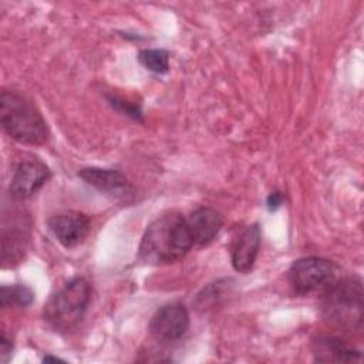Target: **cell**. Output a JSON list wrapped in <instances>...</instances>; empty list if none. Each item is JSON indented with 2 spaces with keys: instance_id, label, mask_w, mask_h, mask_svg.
Segmentation results:
<instances>
[{
  "instance_id": "6da1fadb",
  "label": "cell",
  "mask_w": 364,
  "mask_h": 364,
  "mask_svg": "<svg viewBox=\"0 0 364 364\" xmlns=\"http://www.w3.org/2000/svg\"><path fill=\"white\" fill-rule=\"evenodd\" d=\"M192 245L186 218L171 212L149 223L141 239L138 255L148 264H166L182 259Z\"/></svg>"
},
{
  "instance_id": "7a4b0ae2",
  "label": "cell",
  "mask_w": 364,
  "mask_h": 364,
  "mask_svg": "<svg viewBox=\"0 0 364 364\" xmlns=\"http://www.w3.org/2000/svg\"><path fill=\"white\" fill-rule=\"evenodd\" d=\"M0 121L6 134L21 144L40 145L47 139L46 121L38 109L14 91L0 95Z\"/></svg>"
},
{
  "instance_id": "3957f363",
  "label": "cell",
  "mask_w": 364,
  "mask_h": 364,
  "mask_svg": "<svg viewBox=\"0 0 364 364\" xmlns=\"http://www.w3.org/2000/svg\"><path fill=\"white\" fill-rule=\"evenodd\" d=\"M324 318L344 330H360L363 324V283L357 276L338 279L324 294Z\"/></svg>"
},
{
  "instance_id": "277c9868",
  "label": "cell",
  "mask_w": 364,
  "mask_h": 364,
  "mask_svg": "<svg viewBox=\"0 0 364 364\" xmlns=\"http://www.w3.org/2000/svg\"><path fill=\"white\" fill-rule=\"evenodd\" d=\"M90 300V283L84 277H74L48 299L44 320L57 331L73 330L82 320Z\"/></svg>"
},
{
  "instance_id": "5b68a950",
  "label": "cell",
  "mask_w": 364,
  "mask_h": 364,
  "mask_svg": "<svg viewBox=\"0 0 364 364\" xmlns=\"http://www.w3.org/2000/svg\"><path fill=\"white\" fill-rule=\"evenodd\" d=\"M336 263L323 257H303L296 260L289 269V283L296 294H324L338 279Z\"/></svg>"
},
{
  "instance_id": "8992f818",
  "label": "cell",
  "mask_w": 364,
  "mask_h": 364,
  "mask_svg": "<svg viewBox=\"0 0 364 364\" xmlns=\"http://www.w3.org/2000/svg\"><path fill=\"white\" fill-rule=\"evenodd\" d=\"M48 228L64 247H74L84 242L90 233L91 222L85 213L67 210L51 216Z\"/></svg>"
},
{
  "instance_id": "52a82bcc",
  "label": "cell",
  "mask_w": 364,
  "mask_h": 364,
  "mask_svg": "<svg viewBox=\"0 0 364 364\" xmlns=\"http://www.w3.org/2000/svg\"><path fill=\"white\" fill-rule=\"evenodd\" d=\"M50 169L40 161L20 162L11 176L10 195L16 200H24L33 196L50 178Z\"/></svg>"
},
{
  "instance_id": "ba28073f",
  "label": "cell",
  "mask_w": 364,
  "mask_h": 364,
  "mask_svg": "<svg viewBox=\"0 0 364 364\" xmlns=\"http://www.w3.org/2000/svg\"><path fill=\"white\" fill-rule=\"evenodd\" d=\"M189 327V313L181 303H169L156 310L151 320V331L159 340L181 338Z\"/></svg>"
},
{
  "instance_id": "9c48e42d",
  "label": "cell",
  "mask_w": 364,
  "mask_h": 364,
  "mask_svg": "<svg viewBox=\"0 0 364 364\" xmlns=\"http://www.w3.org/2000/svg\"><path fill=\"white\" fill-rule=\"evenodd\" d=\"M260 228L255 223L242 230L232 246V264L236 272L247 273L252 270L259 247H260Z\"/></svg>"
},
{
  "instance_id": "30bf717a",
  "label": "cell",
  "mask_w": 364,
  "mask_h": 364,
  "mask_svg": "<svg viewBox=\"0 0 364 364\" xmlns=\"http://www.w3.org/2000/svg\"><path fill=\"white\" fill-rule=\"evenodd\" d=\"M186 225L193 245H208L219 235L223 218L212 208H199L186 216Z\"/></svg>"
},
{
  "instance_id": "8fae6325",
  "label": "cell",
  "mask_w": 364,
  "mask_h": 364,
  "mask_svg": "<svg viewBox=\"0 0 364 364\" xmlns=\"http://www.w3.org/2000/svg\"><path fill=\"white\" fill-rule=\"evenodd\" d=\"M313 355L320 363H354L361 361V353L343 340L331 336L318 337L313 344Z\"/></svg>"
},
{
  "instance_id": "7c38bea8",
  "label": "cell",
  "mask_w": 364,
  "mask_h": 364,
  "mask_svg": "<svg viewBox=\"0 0 364 364\" xmlns=\"http://www.w3.org/2000/svg\"><path fill=\"white\" fill-rule=\"evenodd\" d=\"M78 176L88 185L104 192L122 191L128 183L127 178L119 171H115V169L84 168L78 172Z\"/></svg>"
},
{
  "instance_id": "4fadbf2b",
  "label": "cell",
  "mask_w": 364,
  "mask_h": 364,
  "mask_svg": "<svg viewBox=\"0 0 364 364\" xmlns=\"http://www.w3.org/2000/svg\"><path fill=\"white\" fill-rule=\"evenodd\" d=\"M33 300H34L33 290L24 284L1 286V289H0L1 307H7V306L27 307L33 303Z\"/></svg>"
},
{
  "instance_id": "5bb4252c",
  "label": "cell",
  "mask_w": 364,
  "mask_h": 364,
  "mask_svg": "<svg viewBox=\"0 0 364 364\" xmlns=\"http://www.w3.org/2000/svg\"><path fill=\"white\" fill-rule=\"evenodd\" d=\"M138 61L151 73L165 74L169 70V54L162 48H146L138 53Z\"/></svg>"
},
{
  "instance_id": "9a60e30c",
  "label": "cell",
  "mask_w": 364,
  "mask_h": 364,
  "mask_svg": "<svg viewBox=\"0 0 364 364\" xmlns=\"http://www.w3.org/2000/svg\"><path fill=\"white\" fill-rule=\"evenodd\" d=\"M109 102H111L112 105H115L118 109L124 111L127 115H129V117H132V118H135V119H138V118L141 117V109H139L136 105L129 104L128 101L118 100V98L112 97V98H109Z\"/></svg>"
},
{
  "instance_id": "2e32d148",
  "label": "cell",
  "mask_w": 364,
  "mask_h": 364,
  "mask_svg": "<svg viewBox=\"0 0 364 364\" xmlns=\"http://www.w3.org/2000/svg\"><path fill=\"white\" fill-rule=\"evenodd\" d=\"M11 350H13L11 341L6 337V333H3L1 338H0V353H1V361L3 363L9 361V358L11 355Z\"/></svg>"
},
{
  "instance_id": "e0dca14e",
  "label": "cell",
  "mask_w": 364,
  "mask_h": 364,
  "mask_svg": "<svg viewBox=\"0 0 364 364\" xmlns=\"http://www.w3.org/2000/svg\"><path fill=\"white\" fill-rule=\"evenodd\" d=\"M283 203V195L282 192H272L267 198V208L270 210H274L277 209L280 205Z\"/></svg>"
},
{
  "instance_id": "ac0fdd59",
  "label": "cell",
  "mask_w": 364,
  "mask_h": 364,
  "mask_svg": "<svg viewBox=\"0 0 364 364\" xmlns=\"http://www.w3.org/2000/svg\"><path fill=\"white\" fill-rule=\"evenodd\" d=\"M44 361L47 363V361H63L61 358H58V357H51V355H47V357H44Z\"/></svg>"
}]
</instances>
